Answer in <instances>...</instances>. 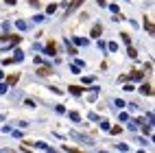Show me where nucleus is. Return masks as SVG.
Instances as JSON below:
<instances>
[{
    "mask_svg": "<svg viewBox=\"0 0 155 153\" xmlns=\"http://www.w3.org/2000/svg\"><path fill=\"white\" fill-rule=\"evenodd\" d=\"M70 94L81 96V94H83V88H79V85H70Z\"/></svg>",
    "mask_w": 155,
    "mask_h": 153,
    "instance_id": "f03ea898",
    "label": "nucleus"
},
{
    "mask_svg": "<svg viewBox=\"0 0 155 153\" xmlns=\"http://www.w3.org/2000/svg\"><path fill=\"white\" fill-rule=\"evenodd\" d=\"M57 11V5H48V9H46V13L50 15V13H55Z\"/></svg>",
    "mask_w": 155,
    "mask_h": 153,
    "instance_id": "9d476101",
    "label": "nucleus"
},
{
    "mask_svg": "<svg viewBox=\"0 0 155 153\" xmlns=\"http://www.w3.org/2000/svg\"><path fill=\"white\" fill-rule=\"evenodd\" d=\"M18 79H20V75H11V77L7 79V85H15V83H18Z\"/></svg>",
    "mask_w": 155,
    "mask_h": 153,
    "instance_id": "39448f33",
    "label": "nucleus"
},
{
    "mask_svg": "<svg viewBox=\"0 0 155 153\" xmlns=\"http://www.w3.org/2000/svg\"><path fill=\"white\" fill-rule=\"evenodd\" d=\"M107 48L111 50V53H116V50H118V44H116V42H109V44H107Z\"/></svg>",
    "mask_w": 155,
    "mask_h": 153,
    "instance_id": "1a4fd4ad",
    "label": "nucleus"
},
{
    "mask_svg": "<svg viewBox=\"0 0 155 153\" xmlns=\"http://www.w3.org/2000/svg\"><path fill=\"white\" fill-rule=\"evenodd\" d=\"M46 55H50V57L55 55V42H50V44L46 46Z\"/></svg>",
    "mask_w": 155,
    "mask_h": 153,
    "instance_id": "423d86ee",
    "label": "nucleus"
},
{
    "mask_svg": "<svg viewBox=\"0 0 155 153\" xmlns=\"http://www.w3.org/2000/svg\"><path fill=\"white\" fill-rule=\"evenodd\" d=\"M140 92H142V94H147V96H151V94H153V88H151V83H144V85L140 88Z\"/></svg>",
    "mask_w": 155,
    "mask_h": 153,
    "instance_id": "f257e3e1",
    "label": "nucleus"
},
{
    "mask_svg": "<svg viewBox=\"0 0 155 153\" xmlns=\"http://www.w3.org/2000/svg\"><path fill=\"white\" fill-rule=\"evenodd\" d=\"M7 88H9L7 83H0V94H5V92H7Z\"/></svg>",
    "mask_w": 155,
    "mask_h": 153,
    "instance_id": "f3484780",
    "label": "nucleus"
},
{
    "mask_svg": "<svg viewBox=\"0 0 155 153\" xmlns=\"http://www.w3.org/2000/svg\"><path fill=\"white\" fill-rule=\"evenodd\" d=\"M37 75H39V77H48V75H50V68H46V66H42V68H39V70H37Z\"/></svg>",
    "mask_w": 155,
    "mask_h": 153,
    "instance_id": "20e7f679",
    "label": "nucleus"
},
{
    "mask_svg": "<svg viewBox=\"0 0 155 153\" xmlns=\"http://www.w3.org/2000/svg\"><path fill=\"white\" fill-rule=\"evenodd\" d=\"M144 77V72H142V70H136V72H131V79H136V81H140Z\"/></svg>",
    "mask_w": 155,
    "mask_h": 153,
    "instance_id": "0eeeda50",
    "label": "nucleus"
},
{
    "mask_svg": "<svg viewBox=\"0 0 155 153\" xmlns=\"http://www.w3.org/2000/svg\"><path fill=\"white\" fill-rule=\"evenodd\" d=\"M96 2H98L101 7H105V5H107V2H105V0H96Z\"/></svg>",
    "mask_w": 155,
    "mask_h": 153,
    "instance_id": "a211bd4d",
    "label": "nucleus"
},
{
    "mask_svg": "<svg viewBox=\"0 0 155 153\" xmlns=\"http://www.w3.org/2000/svg\"><path fill=\"white\" fill-rule=\"evenodd\" d=\"M101 153H105V151H101Z\"/></svg>",
    "mask_w": 155,
    "mask_h": 153,
    "instance_id": "aec40b11",
    "label": "nucleus"
},
{
    "mask_svg": "<svg viewBox=\"0 0 155 153\" xmlns=\"http://www.w3.org/2000/svg\"><path fill=\"white\" fill-rule=\"evenodd\" d=\"M28 2H31V5H33V7H37V5H39V2H37V0H28Z\"/></svg>",
    "mask_w": 155,
    "mask_h": 153,
    "instance_id": "6ab92c4d",
    "label": "nucleus"
},
{
    "mask_svg": "<svg viewBox=\"0 0 155 153\" xmlns=\"http://www.w3.org/2000/svg\"><path fill=\"white\" fill-rule=\"evenodd\" d=\"M74 42H77L79 46H85V44H87V39H79V37H74Z\"/></svg>",
    "mask_w": 155,
    "mask_h": 153,
    "instance_id": "f8f14e48",
    "label": "nucleus"
},
{
    "mask_svg": "<svg viewBox=\"0 0 155 153\" xmlns=\"http://www.w3.org/2000/svg\"><path fill=\"white\" fill-rule=\"evenodd\" d=\"M101 33H103V26H101V24H96L94 28H92V37H94V39H96V37H98Z\"/></svg>",
    "mask_w": 155,
    "mask_h": 153,
    "instance_id": "7ed1b4c3",
    "label": "nucleus"
},
{
    "mask_svg": "<svg viewBox=\"0 0 155 153\" xmlns=\"http://www.w3.org/2000/svg\"><path fill=\"white\" fill-rule=\"evenodd\" d=\"M83 2H85V0H72V9L79 7V5H83Z\"/></svg>",
    "mask_w": 155,
    "mask_h": 153,
    "instance_id": "4468645a",
    "label": "nucleus"
},
{
    "mask_svg": "<svg viewBox=\"0 0 155 153\" xmlns=\"http://www.w3.org/2000/svg\"><path fill=\"white\" fill-rule=\"evenodd\" d=\"M144 24H147V28H149V31H151V33H153V22H151V20H149V18H147V22H144Z\"/></svg>",
    "mask_w": 155,
    "mask_h": 153,
    "instance_id": "2eb2a0df",
    "label": "nucleus"
},
{
    "mask_svg": "<svg viewBox=\"0 0 155 153\" xmlns=\"http://www.w3.org/2000/svg\"><path fill=\"white\" fill-rule=\"evenodd\" d=\"M127 53H129V57H131V59H136V57H138V53H136V48H133V46H129V48H127Z\"/></svg>",
    "mask_w": 155,
    "mask_h": 153,
    "instance_id": "6e6552de",
    "label": "nucleus"
},
{
    "mask_svg": "<svg viewBox=\"0 0 155 153\" xmlns=\"http://www.w3.org/2000/svg\"><path fill=\"white\" fill-rule=\"evenodd\" d=\"M120 37H122V42H125V44H129V35L127 33H120Z\"/></svg>",
    "mask_w": 155,
    "mask_h": 153,
    "instance_id": "dca6fc26",
    "label": "nucleus"
},
{
    "mask_svg": "<svg viewBox=\"0 0 155 153\" xmlns=\"http://www.w3.org/2000/svg\"><path fill=\"white\" fill-rule=\"evenodd\" d=\"M70 118H72V120H81V116H79V111H72V114H70Z\"/></svg>",
    "mask_w": 155,
    "mask_h": 153,
    "instance_id": "ddd939ff",
    "label": "nucleus"
},
{
    "mask_svg": "<svg viewBox=\"0 0 155 153\" xmlns=\"http://www.w3.org/2000/svg\"><path fill=\"white\" fill-rule=\"evenodd\" d=\"M18 28H20V31L26 28V22H24V20H18Z\"/></svg>",
    "mask_w": 155,
    "mask_h": 153,
    "instance_id": "9b49d317",
    "label": "nucleus"
}]
</instances>
